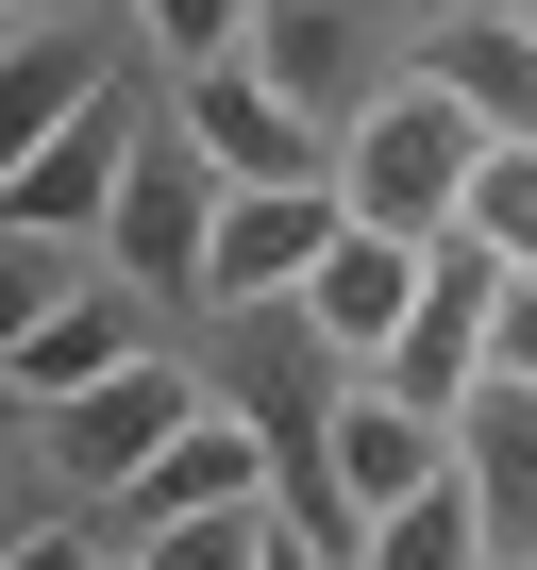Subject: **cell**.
Segmentation results:
<instances>
[{
    "label": "cell",
    "mask_w": 537,
    "mask_h": 570,
    "mask_svg": "<svg viewBox=\"0 0 537 570\" xmlns=\"http://www.w3.org/2000/svg\"><path fill=\"white\" fill-rule=\"evenodd\" d=\"M487 151H504V135L420 68V85H387V101L336 135V185H353V218H387V235H453L470 185H487Z\"/></svg>",
    "instance_id": "1"
},
{
    "label": "cell",
    "mask_w": 537,
    "mask_h": 570,
    "mask_svg": "<svg viewBox=\"0 0 537 570\" xmlns=\"http://www.w3.org/2000/svg\"><path fill=\"white\" fill-rule=\"evenodd\" d=\"M336 235H353V185H336V168H303V185H235V202H218V252H202V303H218V320L303 303Z\"/></svg>",
    "instance_id": "2"
},
{
    "label": "cell",
    "mask_w": 537,
    "mask_h": 570,
    "mask_svg": "<svg viewBox=\"0 0 537 570\" xmlns=\"http://www.w3.org/2000/svg\"><path fill=\"white\" fill-rule=\"evenodd\" d=\"M218 202H235V168L168 118L152 151H135V185H118V285H168V303H202V252H218Z\"/></svg>",
    "instance_id": "3"
},
{
    "label": "cell",
    "mask_w": 537,
    "mask_h": 570,
    "mask_svg": "<svg viewBox=\"0 0 537 570\" xmlns=\"http://www.w3.org/2000/svg\"><path fill=\"white\" fill-rule=\"evenodd\" d=\"M268 453H286V436H268L252 403H202L135 487H101V537L135 553V537H168V520H218V503H268Z\"/></svg>",
    "instance_id": "4"
},
{
    "label": "cell",
    "mask_w": 537,
    "mask_h": 570,
    "mask_svg": "<svg viewBox=\"0 0 537 570\" xmlns=\"http://www.w3.org/2000/svg\"><path fill=\"white\" fill-rule=\"evenodd\" d=\"M487 320H504V252L453 218V235H437V285H420V320L387 336V370H370V386H403V403H437V420H453V403L487 386Z\"/></svg>",
    "instance_id": "5"
},
{
    "label": "cell",
    "mask_w": 537,
    "mask_h": 570,
    "mask_svg": "<svg viewBox=\"0 0 537 570\" xmlns=\"http://www.w3.org/2000/svg\"><path fill=\"white\" fill-rule=\"evenodd\" d=\"M135 151H152V101H135V85H101L68 135H35V151H18V235H118Z\"/></svg>",
    "instance_id": "6"
},
{
    "label": "cell",
    "mask_w": 537,
    "mask_h": 570,
    "mask_svg": "<svg viewBox=\"0 0 537 570\" xmlns=\"http://www.w3.org/2000/svg\"><path fill=\"white\" fill-rule=\"evenodd\" d=\"M168 118H185V135H202V151H218L235 185H303V168H336V135H320V118H303L286 85H268L252 51H218V68H185V101H168Z\"/></svg>",
    "instance_id": "7"
},
{
    "label": "cell",
    "mask_w": 537,
    "mask_h": 570,
    "mask_svg": "<svg viewBox=\"0 0 537 570\" xmlns=\"http://www.w3.org/2000/svg\"><path fill=\"white\" fill-rule=\"evenodd\" d=\"M185 420H202V386H185L168 353H135V370H101L85 403H51V470H68V487H135Z\"/></svg>",
    "instance_id": "8"
},
{
    "label": "cell",
    "mask_w": 537,
    "mask_h": 570,
    "mask_svg": "<svg viewBox=\"0 0 537 570\" xmlns=\"http://www.w3.org/2000/svg\"><path fill=\"white\" fill-rule=\"evenodd\" d=\"M420 285H437V235H387V218H353V235L320 252V285H303V320H320L353 370H387V336L420 320Z\"/></svg>",
    "instance_id": "9"
},
{
    "label": "cell",
    "mask_w": 537,
    "mask_h": 570,
    "mask_svg": "<svg viewBox=\"0 0 537 570\" xmlns=\"http://www.w3.org/2000/svg\"><path fill=\"white\" fill-rule=\"evenodd\" d=\"M453 470H470V503H487V570H537V386H520V370H487V386L453 403Z\"/></svg>",
    "instance_id": "10"
},
{
    "label": "cell",
    "mask_w": 537,
    "mask_h": 570,
    "mask_svg": "<svg viewBox=\"0 0 537 570\" xmlns=\"http://www.w3.org/2000/svg\"><path fill=\"white\" fill-rule=\"evenodd\" d=\"M152 353V320H135V285H51V303L18 320V353H0V370H18V403L51 420V403H85L101 370H135Z\"/></svg>",
    "instance_id": "11"
},
{
    "label": "cell",
    "mask_w": 537,
    "mask_h": 570,
    "mask_svg": "<svg viewBox=\"0 0 537 570\" xmlns=\"http://www.w3.org/2000/svg\"><path fill=\"white\" fill-rule=\"evenodd\" d=\"M320 453H336V503H353V520H387V503H420V487L453 470L437 403H403V386H353V403L320 420Z\"/></svg>",
    "instance_id": "12"
},
{
    "label": "cell",
    "mask_w": 537,
    "mask_h": 570,
    "mask_svg": "<svg viewBox=\"0 0 537 570\" xmlns=\"http://www.w3.org/2000/svg\"><path fill=\"white\" fill-rule=\"evenodd\" d=\"M252 68L286 85L320 135L370 118V0H268V18H252Z\"/></svg>",
    "instance_id": "13"
},
{
    "label": "cell",
    "mask_w": 537,
    "mask_h": 570,
    "mask_svg": "<svg viewBox=\"0 0 537 570\" xmlns=\"http://www.w3.org/2000/svg\"><path fill=\"white\" fill-rule=\"evenodd\" d=\"M420 68H437L487 135H537V18H504V0H453V18L420 35Z\"/></svg>",
    "instance_id": "14"
},
{
    "label": "cell",
    "mask_w": 537,
    "mask_h": 570,
    "mask_svg": "<svg viewBox=\"0 0 537 570\" xmlns=\"http://www.w3.org/2000/svg\"><path fill=\"white\" fill-rule=\"evenodd\" d=\"M101 85H118V68H101V51L68 35V18H35L18 51H0V135H18V151H35V135H68V118H85Z\"/></svg>",
    "instance_id": "15"
},
{
    "label": "cell",
    "mask_w": 537,
    "mask_h": 570,
    "mask_svg": "<svg viewBox=\"0 0 537 570\" xmlns=\"http://www.w3.org/2000/svg\"><path fill=\"white\" fill-rule=\"evenodd\" d=\"M353 570H487V503H470V470H437L420 503H387V520L353 537Z\"/></svg>",
    "instance_id": "16"
},
{
    "label": "cell",
    "mask_w": 537,
    "mask_h": 570,
    "mask_svg": "<svg viewBox=\"0 0 537 570\" xmlns=\"http://www.w3.org/2000/svg\"><path fill=\"white\" fill-rule=\"evenodd\" d=\"M135 570H268V503H218V520H168V537H135Z\"/></svg>",
    "instance_id": "17"
},
{
    "label": "cell",
    "mask_w": 537,
    "mask_h": 570,
    "mask_svg": "<svg viewBox=\"0 0 537 570\" xmlns=\"http://www.w3.org/2000/svg\"><path fill=\"white\" fill-rule=\"evenodd\" d=\"M470 235H487L504 268H537V135H504V151H487V185H470Z\"/></svg>",
    "instance_id": "18"
},
{
    "label": "cell",
    "mask_w": 537,
    "mask_h": 570,
    "mask_svg": "<svg viewBox=\"0 0 537 570\" xmlns=\"http://www.w3.org/2000/svg\"><path fill=\"white\" fill-rule=\"evenodd\" d=\"M252 18H268V0H152V51L168 68H218V51H252Z\"/></svg>",
    "instance_id": "19"
},
{
    "label": "cell",
    "mask_w": 537,
    "mask_h": 570,
    "mask_svg": "<svg viewBox=\"0 0 537 570\" xmlns=\"http://www.w3.org/2000/svg\"><path fill=\"white\" fill-rule=\"evenodd\" d=\"M487 370H520V386H537V268H504V320H487Z\"/></svg>",
    "instance_id": "20"
},
{
    "label": "cell",
    "mask_w": 537,
    "mask_h": 570,
    "mask_svg": "<svg viewBox=\"0 0 537 570\" xmlns=\"http://www.w3.org/2000/svg\"><path fill=\"white\" fill-rule=\"evenodd\" d=\"M268 570H353V553H320V537H268Z\"/></svg>",
    "instance_id": "21"
},
{
    "label": "cell",
    "mask_w": 537,
    "mask_h": 570,
    "mask_svg": "<svg viewBox=\"0 0 537 570\" xmlns=\"http://www.w3.org/2000/svg\"><path fill=\"white\" fill-rule=\"evenodd\" d=\"M0 18H18V35H35V18H85V0H0Z\"/></svg>",
    "instance_id": "22"
},
{
    "label": "cell",
    "mask_w": 537,
    "mask_h": 570,
    "mask_svg": "<svg viewBox=\"0 0 537 570\" xmlns=\"http://www.w3.org/2000/svg\"><path fill=\"white\" fill-rule=\"evenodd\" d=\"M504 18H537V0H504Z\"/></svg>",
    "instance_id": "23"
}]
</instances>
